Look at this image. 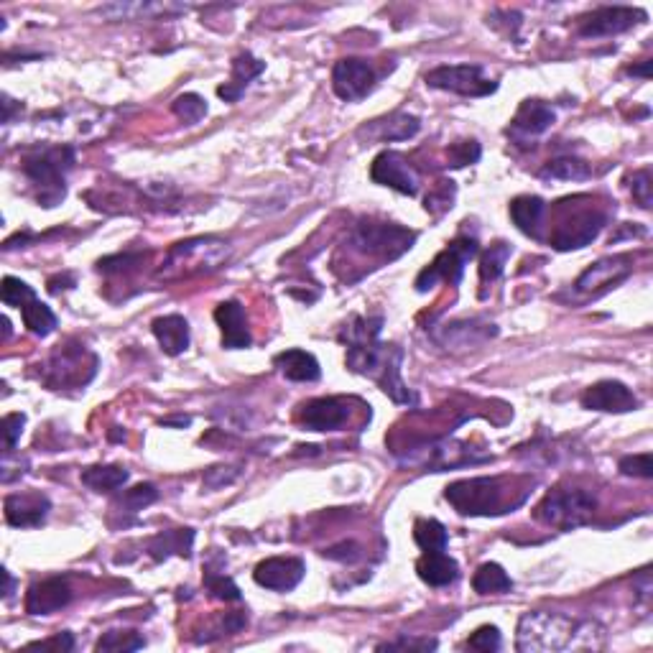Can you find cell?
<instances>
[{"label":"cell","mask_w":653,"mask_h":653,"mask_svg":"<svg viewBox=\"0 0 653 653\" xmlns=\"http://www.w3.org/2000/svg\"><path fill=\"white\" fill-rule=\"evenodd\" d=\"M146 646V638L136 631H108L100 636L97 641L95 651L100 653H128V651H138V648Z\"/></svg>","instance_id":"74e56055"},{"label":"cell","mask_w":653,"mask_h":653,"mask_svg":"<svg viewBox=\"0 0 653 653\" xmlns=\"http://www.w3.org/2000/svg\"><path fill=\"white\" fill-rule=\"evenodd\" d=\"M620 472L628 477H643V480H651L653 477V457L651 452H643V455H628L618 462Z\"/></svg>","instance_id":"bcb514c9"},{"label":"cell","mask_w":653,"mask_h":653,"mask_svg":"<svg viewBox=\"0 0 653 653\" xmlns=\"http://www.w3.org/2000/svg\"><path fill=\"white\" fill-rule=\"evenodd\" d=\"M381 330L383 317H353L342 327L340 342L347 345V368L373 378L393 404L414 406L416 393L401 378L404 350L381 342Z\"/></svg>","instance_id":"6da1fadb"},{"label":"cell","mask_w":653,"mask_h":653,"mask_svg":"<svg viewBox=\"0 0 653 653\" xmlns=\"http://www.w3.org/2000/svg\"><path fill=\"white\" fill-rule=\"evenodd\" d=\"M414 541L421 546V551L447 549L449 534L437 518H419L414 523Z\"/></svg>","instance_id":"8d00e7d4"},{"label":"cell","mask_w":653,"mask_h":653,"mask_svg":"<svg viewBox=\"0 0 653 653\" xmlns=\"http://www.w3.org/2000/svg\"><path fill=\"white\" fill-rule=\"evenodd\" d=\"M324 557L337 559V562H355V559L363 557V551H360V546L355 544V541H345V544L332 546V549L324 551Z\"/></svg>","instance_id":"db71d44e"},{"label":"cell","mask_w":653,"mask_h":653,"mask_svg":"<svg viewBox=\"0 0 653 653\" xmlns=\"http://www.w3.org/2000/svg\"><path fill=\"white\" fill-rule=\"evenodd\" d=\"M480 156H483V148H480V143L477 141H472V138H467V141H457L447 148V166H452V169L472 166L480 161Z\"/></svg>","instance_id":"b9f144b4"},{"label":"cell","mask_w":653,"mask_h":653,"mask_svg":"<svg viewBox=\"0 0 653 653\" xmlns=\"http://www.w3.org/2000/svg\"><path fill=\"white\" fill-rule=\"evenodd\" d=\"M187 6H174V3H113V6L97 8L100 16H108L113 21H148V18H174L179 13H187Z\"/></svg>","instance_id":"d4e9b609"},{"label":"cell","mask_w":653,"mask_h":653,"mask_svg":"<svg viewBox=\"0 0 653 653\" xmlns=\"http://www.w3.org/2000/svg\"><path fill=\"white\" fill-rule=\"evenodd\" d=\"M554 120H557V113L551 110V105L541 103V100H523L521 108L513 115L508 133L521 138H536L549 131Z\"/></svg>","instance_id":"603a6c76"},{"label":"cell","mask_w":653,"mask_h":653,"mask_svg":"<svg viewBox=\"0 0 653 653\" xmlns=\"http://www.w3.org/2000/svg\"><path fill=\"white\" fill-rule=\"evenodd\" d=\"M230 245L220 238H194L177 243L169 250L161 279H179L182 273H210L228 261Z\"/></svg>","instance_id":"52a82bcc"},{"label":"cell","mask_w":653,"mask_h":653,"mask_svg":"<svg viewBox=\"0 0 653 653\" xmlns=\"http://www.w3.org/2000/svg\"><path fill=\"white\" fill-rule=\"evenodd\" d=\"M240 467H233V465H217V467H210V470L205 472V488L210 490H220L225 488V485H233L235 480L240 477Z\"/></svg>","instance_id":"681fc988"},{"label":"cell","mask_w":653,"mask_h":653,"mask_svg":"<svg viewBox=\"0 0 653 653\" xmlns=\"http://www.w3.org/2000/svg\"><path fill=\"white\" fill-rule=\"evenodd\" d=\"M597 511V498L582 488H554L536 506V518L554 529L572 531L592 521Z\"/></svg>","instance_id":"8992f818"},{"label":"cell","mask_w":653,"mask_h":653,"mask_svg":"<svg viewBox=\"0 0 653 653\" xmlns=\"http://www.w3.org/2000/svg\"><path fill=\"white\" fill-rule=\"evenodd\" d=\"M375 87V69L365 59H340L332 69V90L345 103H358L368 97Z\"/></svg>","instance_id":"4fadbf2b"},{"label":"cell","mask_w":653,"mask_h":653,"mask_svg":"<svg viewBox=\"0 0 653 653\" xmlns=\"http://www.w3.org/2000/svg\"><path fill=\"white\" fill-rule=\"evenodd\" d=\"M605 222H608V215H605V212H597V210L574 212L572 217H567V220L554 230V235H551V245H554L557 250H562V253L585 248V245H590L592 240L602 233Z\"/></svg>","instance_id":"5bb4252c"},{"label":"cell","mask_w":653,"mask_h":653,"mask_svg":"<svg viewBox=\"0 0 653 653\" xmlns=\"http://www.w3.org/2000/svg\"><path fill=\"white\" fill-rule=\"evenodd\" d=\"M3 580H6V590H3V600H11L13 587H16V582H13V577H11V572H8V569H3Z\"/></svg>","instance_id":"6f0895ef"},{"label":"cell","mask_w":653,"mask_h":653,"mask_svg":"<svg viewBox=\"0 0 653 653\" xmlns=\"http://www.w3.org/2000/svg\"><path fill=\"white\" fill-rule=\"evenodd\" d=\"M77 164L72 146H34L21 156V171L36 187L41 207H57L67 194V174Z\"/></svg>","instance_id":"7a4b0ae2"},{"label":"cell","mask_w":653,"mask_h":653,"mask_svg":"<svg viewBox=\"0 0 653 653\" xmlns=\"http://www.w3.org/2000/svg\"><path fill=\"white\" fill-rule=\"evenodd\" d=\"M263 69H266V62L256 59L250 52L238 54V57L233 59V80L217 87V95H220L225 103H238L245 87L256 80V77H261Z\"/></svg>","instance_id":"83f0119b"},{"label":"cell","mask_w":653,"mask_h":653,"mask_svg":"<svg viewBox=\"0 0 653 653\" xmlns=\"http://www.w3.org/2000/svg\"><path fill=\"white\" fill-rule=\"evenodd\" d=\"M143 253H120V256H110L103 258V261L97 263V271L100 273H123L131 271V268H138L143 263Z\"/></svg>","instance_id":"c3c4849f"},{"label":"cell","mask_w":653,"mask_h":653,"mask_svg":"<svg viewBox=\"0 0 653 653\" xmlns=\"http://www.w3.org/2000/svg\"><path fill=\"white\" fill-rule=\"evenodd\" d=\"M307 574V564L296 557L263 559L253 572V580L273 592H291Z\"/></svg>","instance_id":"ac0fdd59"},{"label":"cell","mask_w":653,"mask_h":653,"mask_svg":"<svg viewBox=\"0 0 653 653\" xmlns=\"http://www.w3.org/2000/svg\"><path fill=\"white\" fill-rule=\"evenodd\" d=\"M154 337L159 340L161 350L171 358L187 353L189 342H192V332H189V322L182 314H166V317H156L151 322Z\"/></svg>","instance_id":"cb8c5ba5"},{"label":"cell","mask_w":653,"mask_h":653,"mask_svg":"<svg viewBox=\"0 0 653 653\" xmlns=\"http://www.w3.org/2000/svg\"><path fill=\"white\" fill-rule=\"evenodd\" d=\"M511 493L508 477H470L447 485L444 498L460 516H500L521 506Z\"/></svg>","instance_id":"3957f363"},{"label":"cell","mask_w":653,"mask_h":653,"mask_svg":"<svg viewBox=\"0 0 653 653\" xmlns=\"http://www.w3.org/2000/svg\"><path fill=\"white\" fill-rule=\"evenodd\" d=\"M602 646H605V631H602L600 625L592 623V620H577V628H574L569 648H572V651H582V648L597 651V648Z\"/></svg>","instance_id":"ab89813d"},{"label":"cell","mask_w":653,"mask_h":653,"mask_svg":"<svg viewBox=\"0 0 653 653\" xmlns=\"http://www.w3.org/2000/svg\"><path fill=\"white\" fill-rule=\"evenodd\" d=\"M452 199H455V182H439V187L434 192L426 194L424 207L432 215H442V212L452 210Z\"/></svg>","instance_id":"f6af8a7d"},{"label":"cell","mask_w":653,"mask_h":653,"mask_svg":"<svg viewBox=\"0 0 653 653\" xmlns=\"http://www.w3.org/2000/svg\"><path fill=\"white\" fill-rule=\"evenodd\" d=\"M205 587H207V592H210L212 597H217V600H225V602L243 600V595H240V587L235 585L230 577H225V574L207 572L205 574Z\"/></svg>","instance_id":"ee69618b"},{"label":"cell","mask_w":653,"mask_h":653,"mask_svg":"<svg viewBox=\"0 0 653 653\" xmlns=\"http://www.w3.org/2000/svg\"><path fill=\"white\" fill-rule=\"evenodd\" d=\"M633 273V258L631 256H613L602 258V261L592 263L580 279L574 281V291L577 294H592L600 296L605 291L615 289L620 281H625Z\"/></svg>","instance_id":"2e32d148"},{"label":"cell","mask_w":653,"mask_h":653,"mask_svg":"<svg viewBox=\"0 0 653 653\" xmlns=\"http://www.w3.org/2000/svg\"><path fill=\"white\" fill-rule=\"evenodd\" d=\"M34 296L36 291L31 289L26 281L16 279V276H6V279H3V286H0V299H3L6 307L21 309L23 304H26L29 299H34Z\"/></svg>","instance_id":"7bdbcfd3"},{"label":"cell","mask_w":653,"mask_h":653,"mask_svg":"<svg viewBox=\"0 0 653 653\" xmlns=\"http://www.w3.org/2000/svg\"><path fill=\"white\" fill-rule=\"evenodd\" d=\"M29 648H39V651H74V636L72 633H57L49 641L31 643Z\"/></svg>","instance_id":"11a10c76"},{"label":"cell","mask_w":653,"mask_h":653,"mask_svg":"<svg viewBox=\"0 0 653 653\" xmlns=\"http://www.w3.org/2000/svg\"><path fill=\"white\" fill-rule=\"evenodd\" d=\"M651 67L653 62H641V64H633V67H628V74H633V77H643V80H648L651 77Z\"/></svg>","instance_id":"9f6ffc18"},{"label":"cell","mask_w":653,"mask_h":653,"mask_svg":"<svg viewBox=\"0 0 653 653\" xmlns=\"http://www.w3.org/2000/svg\"><path fill=\"white\" fill-rule=\"evenodd\" d=\"M439 643H437V638H406V636H401V638H396V641H391V643H381V651H398V648H401V651H434V648H437Z\"/></svg>","instance_id":"816d5d0a"},{"label":"cell","mask_w":653,"mask_h":653,"mask_svg":"<svg viewBox=\"0 0 653 653\" xmlns=\"http://www.w3.org/2000/svg\"><path fill=\"white\" fill-rule=\"evenodd\" d=\"M192 544H194V531L192 529H171L161 531L154 539L148 541V554L154 562H164L171 554L179 557H192Z\"/></svg>","instance_id":"f546056e"},{"label":"cell","mask_w":653,"mask_h":653,"mask_svg":"<svg viewBox=\"0 0 653 653\" xmlns=\"http://www.w3.org/2000/svg\"><path fill=\"white\" fill-rule=\"evenodd\" d=\"M370 179L381 187H391L406 197L419 194V174L411 166V161L398 151H383L373 159L370 166Z\"/></svg>","instance_id":"7c38bea8"},{"label":"cell","mask_w":653,"mask_h":653,"mask_svg":"<svg viewBox=\"0 0 653 653\" xmlns=\"http://www.w3.org/2000/svg\"><path fill=\"white\" fill-rule=\"evenodd\" d=\"M511 253H513V248L508 243H495L485 250L483 258H480V281H483V286L495 284V281L503 276Z\"/></svg>","instance_id":"d590c367"},{"label":"cell","mask_w":653,"mask_h":653,"mask_svg":"<svg viewBox=\"0 0 653 653\" xmlns=\"http://www.w3.org/2000/svg\"><path fill=\"white\" fill-rule=\"evenodd\" d=\"M299 416L304 429H309V432H337V429L347 426V421L353 416V409H350L347 398L324 396L301 404Z\"/></svg>","instance_id":"9a60e30c"},{"label":"cell","mask_w":653,"mask_h":653,"mask_svg":"<svg viewBox=\"0 0 653 653\" xmlns=\"http://www.w3.org/2000/svg\"><path fill=\"white\" fill-rule=\"evenodd\" d=\"M648 13L633 6H602L577 21V34L582 39H602V36H618L633 29L636 23L646 21Z\"/></svg>","instance_id":"8fae6325"},{"label":"cell","mask_w":653,"mask_h":653,"mask_svg":"<svg viewBox=\"0 0 653 653\" xmlns=\"http://www.w3.org/2000/svg\"><path fill=\"white\" fill-rule=\"evenodd\" d=\"M495 335H498V330H495L493 324L477 322V319H470V322H449L444 324L442 330L434 332L437 342H442L444 347H475Z\"/></svg>","instance_id":"4316f807"},{"label":"cell","mask_w":653,"mask_h":653,"mask_svg":"<svg viewBox=\"0 0 653 653\" xmlns=\"http://www.w3.org/2000/svg\"><path fill=\"white\" fill-rule=\"evenodd\" d=\"M82 483L95 493H113V490L123 488L131 480V472L123 465H92L82 470Z\"/></svg>","instance_id":"1f68e13d"},{"label":"cell","mask_w":653,"mask_h":653,"mask_svg":"<svg viewBox=\"0 0 653 653\" xmlns=\"http://www.w3.org/2000/svg\"><path fill=\"white\" fill-rule=\"evenodd\" d=\"M23 426H26V414H8L3 419V439H6V455H13L18 439L23 434Z\"/></svg>","instance_id":"f5cc1de1"},{"label":"cell","mask_w":653,"mask_h":653,"mask_svg":"<svg viewBox=\"0 0 653 653\" xmlns=\"http://www.w3.org/2000/svg\"><path fill=\"white\" fill-rule=\"evenodd\" d=\"M414 243V230H406L401 225H393V222L365 220V217L355 225L353 235H350V245H353L355 253L375 258L381 263H391L401 258L406 250L414 248Z\"/></svg>","instance_id":"5b68a950"},{"label":"cell","mask_w":653,"mask_h":653,"mask_svg":"<svg viewBox=\"0 0 653 653\" xmlns=\"http://www.w3.org/2000/svg\"><path fill=\"white\" fill-rule=\"evenodd\" d=\"M582 406L587 411H602V414H628L641 406L636 393L620 381H600L582 393Z\"/></svg>","instance_id":"e0dca14e"},{"label":"cell","mask_w":653,"mask_h":653,"mask_svg":"<svg viewBox=\"0 0 653 653\" xmlns=\"http://www.w3.org/2000/svg\"><path fill=\"white\" fill-rule=\"evenodd\" d=\"M41 381L49 388H82L95 378L97 358L85 345L64 342L52 353V358L41 365Z\"/></svg>","instance_id":"ba28073f"},{"label":"cell","mask_w":653,"mask_h":653,"mask_svg":"<svg viewBox=\"0 0 653 653\" xmlns=\"http://www.w3.org/2000/svg\"><path fill=\"white\" fill-rule=\"evenodd\" d=\"M577 628V620L562 613H534L521 615L516 631V648L521 653H549L569 648Z\"/></svg>","instance_id":"277c9868"},{"label":"cell","mask_w":653,"mask_h":653,"mask_svg":"<svg viewBox=\"0 0 653 653\" xmlns=\"http://www.w3.org/2000/svg\"><path fill=\"white\" fill-rule=\"evenodd\" d=\"M472 590L477 595H506L513 590V580L500 564L485 562L477 567L475 577H472Z\"/></svg>","instance_id":"836d02e7"},{"label":"cell","mask_w":653,"mask_h":653,"mask_svg":"<svg viewBox=\"0 0 653 653\" xmlns=\"http://www.w3.org/2000/svg\"><path fill=\"white\" fill-rule=\"evenodd\" d=\"M156 500H159V490H156V485L141 483L136 485V488L125 490L123 498H120V508H125V513H138L143 511V508L151 506V503H156Z\"/></svg>","instance_id":"60d3db41"},{"label":"cell","mask_w":653,"mask_h":653,"mask_svg":"<svg viewBox=\"0 0 653 653\" xmlns=\"http://www.w3.org/2000/svg\"><path fill=\"white\" fill-rule=\"evenodd\" d=\"M480 253V243L477 238H470V235H460L455 238L447 248L434 258L424 271L419 273L416 279V291H429L439 284V281H447V284H460L462 276H465V266L472 261V258Z\"/></svg>","instance_id":"9c48e42d"},{"label":"cell","mask_w":653,"mask_h":653,"mask_svg":"<svg viewBox=\"0 0 653 653\" xmlns=\"http://www.w3.org/2000/svg\"><path fill=\"white\" fill-rule=\"evenodd\" d=\"M74 592L64 577H49L29 587L26 595V613L29 615H52L57 610L67 608L72 602Z\"/></svg>","instance_id":"44dd1931"},{"label":"cell","mask_w":653,"mask_h":653,"mask_svg":"<svg viewBox=\"0 0 653 653\" xmlns=\"http://www.w3.org/2000/svg\"><path fill=\"white\" fill-rule=\"evenodd\" d=\"M21 319H23V327L31 332V335L36 337H46L52 335L54 330H57V314L52 312V309L46 307L44 301H39L34 296V299H29L26 304L21 307Z\"/></svg>","instance_id":"e575fe53"},{"label":"cell","mask_w":653,"mask_h":653,"mask_svg":"<svg viewBox=\"0 0 653 653\" xmlns=\"http://www.w3.org/2000/svg\"><path fill=\"white\" fill-rule=\"evenodd\" d=\"M215 322L220 324L222 347H225V350H245V347L253 345L245 307L238 299L220 301L215 309Z\"/></svg>","instance_id":"ffe728a7"},{"label":"cell","mask_w":653,"mask_h":653,"mask_svg":"<svg viewBox=\"0 0 653 653\" xmlns=\"http://www.w3.org/2000/svg\"><path fill=\"white\" fill-rule=\"evenodd\" d=\"M426 85L462 97H488L498 90V82L488 80L480 64H442L426 74Z\"/></svg>","instance_id":"30bf717a"},{"label":"cell","mask_w":653,"mask_h":653,"mask_svg":"<svg viewBox=\"0 0 653 653\" xmlns=\"http://www.w3.org/2000/svg\"><path fill=\"white\" fill-rule=\"evenodd\" d=\"M161 424L164 426H189L192 424V419H189V416H174V419H164Z\"/></svg>","instance_id":"680465c9"},{"label":"cell","mask_w":653,"mask_h":653,"mask_svg":"<svg viewBox=\"0 0 653 653\" xmlns=\"http://www.w3.org/2000/svg\"><path fill=\"white\" fill-rule=\"evenodd\" d=\"M467 648L472 651H498L500 648V631L495 625H483V628H477L470 638H467Z\"/></svg>","instance_id":"7dc6e473"},{"label":"cell","mask_w":653,"mask_h":653,"mask_svg":"<svg viewBox=\"0 0 653 653\" xmlns=\"http://www.w3.org/2000/svg\"><path fill=\"white\" fill-rule=\"evenodd\" d=\"M651 189H653L651 171H648V169L636 171V174H633V179H631V192H633V199H636V202L643 207V210H651V202H653Z\"/></svg>","instance_id":"f907efd6"},{"label":"cell","mask_w":653,"mask_h":653,"mask_svg":"<svg viewBox=\"0 0 653 653\" xmlns=\"http://www.w3.org/2000/svg\"><path fill=\"white\" fill-rule=\"evenodd\" d=\"M52 511V500L44 493H13L6 498V521L16 529H36Z\"/></svg>","instance_id":"7402d4cb"},{"label":"cell","mask_w":653,"mask_h":653,"mask_svg":"<svg viewBox=\"0 0 653 653\" xmlns=\"http://www.w3.org/2000/svg\"><path fill=\"white\" fill-rule=\"evenodd\" d=\"M273 365L281 370L284 378H289L294 383H314L322 375L319 360L312 353H307V350H299V347H291V350L276 355Z\"/></svg>","instance_id":"f1b7e54d"},{"label":"cell","mask_w":653,"mask_h":653,"mask_svg":"<svg viewBox=\"0 0 653 653\" xmlns=\"http://www.w3.org/2000/svg\"><path fill=\"white\" fill-rule=\"evenodd\" d=\"M444 551L447 549L424 551L419 562H416L419 580L426 582L429 587H447L452 585V582H457V577H460V564L449 557V554H444Z\"/></svg>","instance_id":"484cf974"},{"label":"cell","mask_w":653,"mask_h":653,"mask_svg":"<svg viewBox=\"0 0 653 653\" xmlns=\"http://www.w3.org/2000/svg\"><path fill=\"white\" fill-rule=\"evenodd\" d=\"M541 179H551V182H587L592 177V169L585 159L577 156H559V159L549 161L541 169Z\"/></svg>","instance_id":"d6a6232c"},{"label":"cell","mask_w":653,"mask_h":653,"mask_svg":"<svg viewBox=\"0 0 653 653\" xmlns=\"http://www.w3.org/2000/svg\"><path fill=\"white\" fill-rule=\"evenodd\" d=\"M171 110H174V115H177L179 120L194 125L207 115V100L202 95H197V92H184V95H179L177 100H174Z\"/></svg>","instance_id":"f35d334b"},{"label":"cell","mask_w":653,"mask_h":653,"mask_svg":"<svg viewBox=\"0 0 653 653\" xmlns=\"http://www.w3.org/2000/svg\"><path fill=\"white\" fill-rule=\"evenodd\" d=\"M546 202L541 197H534V194H521L511 202V220L523 235H531V238H539V228L544 222Z\"/></svg>","instance_id":"4dcf8cb0"},{"label":"cell","mask_w":653,"mask_h":653,"mask_svg":"<svg viewBox=\"0 0 653 653\" xmlns=\"http://www.w3.org/2000/svg\"><path fill=\"white\" fill-rule=\"evenodd\" d=\"M421 120L411 113H391L386 118L370 120L358 131L360 141L368 143H393V141H409L419 133Z\"/></svg>","instance_id":"d6986e66"}]
</instances>
